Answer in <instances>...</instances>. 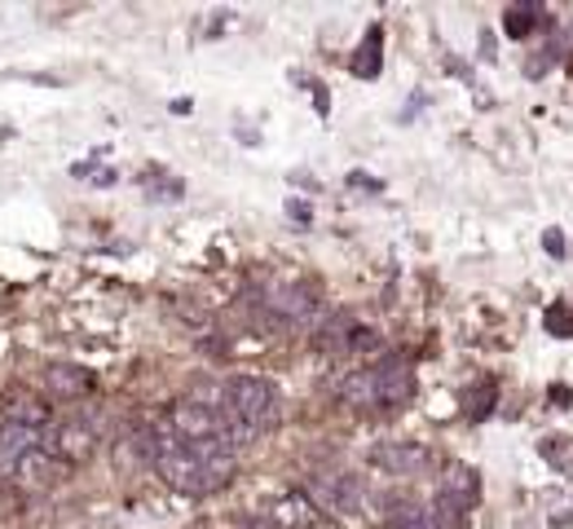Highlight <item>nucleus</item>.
Segmentation results:
<instances>
[{
  "instance_id": "f257e3e1",
  "label": "nucleus",
  "mask_w": 573,
  "mask_h": 529,
  "mask_svg": "<svg viewBox=\"0 0 573 529\" xmlns=\"http://www.w3.org/2000/svg\"><path fill=\"white\" fill-rule=\"evenodd\" d=\"M411 393H415V375L402 358H380L371 367H358L336 389V397L353 410H397L411 402Z\"/></svg>"
},
{
  "instance_id": "f03ea898",
  "label": "nucleus",
  "mask_w": 573,
  "mask_h": 529,
  "mask_svg": "<svg viewBox=\"0 0 573 529\" xmlns=\"http://www.w3.org/2000/svg\"><path fill=\"white\" fill-rule=\"evenodd\" d=\"M305 494L318 503V511H332V516H358L367 507V481L340 463L314 468Z\"/></svg>"
},
{
  "instance_id": "7ed1b4c3",
  "label": "nucleus",
  "mask_w": 573,
  "mask_h": 529,
  "mask_svg": "<svg viewBox=\"0 0 573 529\" xmlns=\"http://www.w3.org/2000/svg\"><path fill=\"white\" fill-rule=\"evenodd\" d=\"M260 309L269 318H278L282 327H296V331H314V323L327 314L323 309V292L314 283H273L260 292Z\"/></svg>"
},
{
  "instance_id": "20e7f679",
  "label": "nucleus",
  "mask_w": 573,
  "mask_h": 529,
  "mask_svg": "<svg viewBox=\"0 0 573 529\" xmlns=\"http://www.w3.org/2000/svg\"><path fill=\"white\" fill-rule=\"evenodd\" d=\"M310 340L327 358H358V353H375L380 349V336L367 323H358L353 314H323L314 323Z\"/></svg>"
},
{
  "instance_id": "39448f33",
  "label": "nucleus",
  "mask_w": 573,
  "mask_h": 529,
  "mask_svg": "<svg viewBox=\"0 0 573 529\" xmlns=\"http://www.w3.org/2000/svg\"><path fill=\"white\" fill-rule=\"evenodd\" d=\"M225 406L265 432L278 419V389L260 375H234V380H225Z\"/></svg>"
},
{
  "instance_id": "423d86ee",
  "label": "nucleus",
  "mask_w": 573,
  "mask_h": 529,
  "mask_svg": "<svg viewBox=\"0 0 573 529\" xmlns=\"http://www.w3.org/2000/svg\"><path fill=\"white\" fill-rule=\"evenodd\" d=\"M98 450V419L93 415H71V419H54L45 428V454H54L58 463H85Z\"/></svg>"
},
{
  "instance_id": "0eeeda50",
  "label": "nucleus",
  "mask_w": 573,
  "mask_h": 529,
  "mask_svg": "<svg viewBox=\"0 0 573 529\" xmlns=\"http://www.w3.org/2000/svg\"><path fill=\"white\" fill-rule=\"evenodd\" d=\"M265 520H269L273 529H318V525H323V511H318V503H314L305 489H286V494H278V498L265 507Z\"/></svg>"
},
{
  "instance_id": "6e6552de",
  "label": "nucleus",
  "mask_w": 573,
  "mask_h": 529,
  "mask_svg": "<svg viewBox=\"0 0 573 529\" xmlns=\"http://www.w3.org/2000/svg\"><path fill=\"white\" fill-rule=\"evenodd\" d=\"M164 419L172 424V432H177L186 446H199V441L221 437V415L207 410V406H199V402H190V397H181Z\"/></svg>"
},
{
  "instance_id": "1a4fd4ad",
  "label": "nucleus",
  "mask_w": 573,
  "mask_h": 529,
  "mask_svg": "<svg viewBox=\"0 0 573 529\" xmlns=\"http://www.w3.org/2000/svg\"><path fill=\"white\" fill-rule=\"evenodd\" d=\"M371 463L384 468V472H393V476H419V472H428L437 459H432V450L419 446V441H380V446L371 450Z\"/></svg>"
},
{
  "instance_id": "9d476101",
  "label": "nucleus",
  "mask_w": 573,
  "mask_h": 529,
  "mask_svg": "<svg viewBox=\"0 0 573 529\" xmlns=\"http://www.w3.org/2000/svg\"><path fill=\"white\" fill-rule=\"evenodd\" d=\"M45 389H49V397L80 402V397H89V393L98 389V380H93L89 367H76V362H49V367H45Z\"/></svg>"
},
{
  "instance_id": "9b49d317",
  "label": "nucleus",
  "mask_w": 573,
  "mask_h": 529,
  "mask_svg": "<svg viewBox=\"0 0 573 529\" xmlns=\"http://www.w3.org/2000/svg\"><path fill=\"white\" fill-rule=\"evenodd\" d=\"M476 489H481V481H476V472H472L468 463H446L437 498H446V503H454V507L472 511V507H476Z\"/></svg>"
},
{
  "instance_id": "f8f14e48",
  "label": "nucleus",
  "mask_w": 573,
  "mask_h": 529,
  "mask_svg": "<svg viewBox=\"0 0 573 529\" xmlns=\"http://www.w3.org/2000/svg\"><path fill=\"white\" fill-rule=\"evenodd\" d=\"M380 71H384V32L371 27L367 41H362L358 54H353V76H358V80H375Z\"/></svg>"
},
{
  "instance_id": "ddd939ff",
  "label": "nucleus",
  "mask_w": 573,
  "mask_h": 529,
  "mask_svg": "<svg viewBox=\"0 0 573 529\" xmlns=\"http://www.w3.org/2000/svg\"><path fill=\"white\" fill-rule=\"evenodd\" d=\"M23 485H36V489H45L54 476H58V459L54 454H45V450H32L23 463H19V472H14Z\"/></svg>"
},
{
  "instance_id": "4468645a",
  "label": "nucleus",
  "mask_w": 573,
  "mask_h": 529,
  "mask_svg": "<svg viewBox=\"0 0 573 529\" xmlns=\"http://www.w3.org/2000/svg\"><path fill=\"white\" fill-rule=\"evenodd\" d=\"M538 23H542V10H538V5H507V14H503V32H507L512 41L533 36Z\"/></svg>"
},
{
  "instance_id": "2eb2a0df",
  "label": "nucleus",
  "mask_w": 573,
  "mask_h": 529,
  "mask_svg": "<svg viewBox=\"0 0 573 529\" xmlns=\"http://www.w3.org/2000/svg\"><path fill=\"white\" fill-rule=\"evenodd\" d=\"M384 529H432L428 520V503H397L384 520Z\"/></svg>"
},
{
  "instance_id": "dca6fc26",
  "label": "nucleus",
  "mask_w": 573,
  "mask_h": 529,
  "mask_svg": "<svg viewBox=\"0 0 573 529\" xmlns=\"http://www.w3.org/2000/svg\"><path fill=\"white\" fill-rule=\"evenodd\" d=\"M494 402H498V389H494V380L476 384V389L468 393V419H472V424H485V419L494 415Z\"/></svg>"
},
{
  "instance_id": "f3484780",
  "label": "nucleus",
  "mask_w": 573,
  "mask_h": 529,
  "mask_svg": "<svg viewBox=\"0 0 573 529\" xmlns=\"http://www.w3.org/2000/svg\"><path fill=\"white\" fill-rule=\"evenodd\" d=\"M538 454L551 459L555 468H573V441H564V437H542V441H538Z\"/></svg>"
},
{
  "instance_id": "a211bd4d",
  "label": "nucleus",
  "mask_w": 573,
  "mask_h": 529,
  "mask_svg": "<svg viewBox=\"0 0 573 529\" xmlns=\"http://www.w3.org/2000/svg\"><path fill=\"white\" fill-rule=\"evenodd\" d=\"M146 185H150L155 199H181V181H172L168 172H164V181H146Z\"/></svg>"
},
{
  "instance_id": "6ab92c4d",
  "label": "nucleus",
  "mask_w": 573,
  "mask_h": 529,
  "mask_svg": "<svg viewBox=\"0 0 573 529\" xmlns=\"http://www.w3.org/2000/svg\"><path fill=\"white\" fill-rule=\"evenodd\" d=\"M542 247H547V256H555V260H560V256H564V234H560L555 225H551V229H542Z\"/></svg>"
},
{
  "instance_id": "aec40b11",
  "label": "nucleus",
  "mask_w": 573,
  "mask_h": 529,
  "mask_svg": "<svg viewBox=\"0 0 573 529\" xmlns=\"http://www.w3.org/2000/svg\"><path fill=\"white\" fill-rule=\"evenodd\" d=\"M286 212H292V221L310 225V203H305V199H286Z\"/></svg>"
},
{
  "instance_id": "412c9836",
  "label": "nucleus",
  "mask_w": 573,
  "mask_h": 529,
  "mask_svg": "<svg viewBox=\"0 0 573 529\" xmlns=\"http://www.w3.org/2000/svg\"><path fill=\"white\" fill-rule=\"evenodd\" d=\"M551 402H555V406H569V389H564V384H551Z\"/></svg>"
},
{
  "instance_id": "4be33fe9",
  "label": "nucleus",
  "mask_w": 573,
  "mask_h": 529,
  "mask_svg": "<svg viewBox=\"0 0 573 529\" xmlns=\"http://www.w3.org/2000/svg\"><path fill=\"white\" fill-rule=\"evenodd\" d=\"M238 529H273V525H269V520H265V516H247V520H243V525H238Z\"/></svg>"
}]
</instances>
